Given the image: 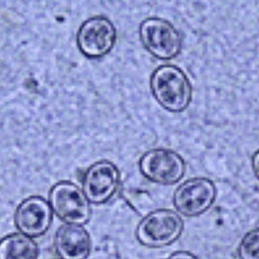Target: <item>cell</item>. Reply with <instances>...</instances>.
<instances>
[{
    "instance_id": "6da1fadb",
    "label": "cell",
    "mask_w": 259,
    "mask_h": 259,
    "mask_svg": "<svg viewBox=\"0 0 259 259\" xmlns=\"http://www.w3.org/2000/svg\"><path fill=\"white\" fill-rule=\"evenodd\" d=\"M150 89L158 104L174 113L184 112L193 97L191 82L184 71L173 65H163L152 72Z\"/></svg>"
},
{
    "instance_id": "7a4b0ae2",
    "label": "cell",
    "mask_w": 259,
    "mask_h": 259,
    "mask_svg": "<svg viewBox=\"0 0 259 259\" xmlns=\"http://www.w3.org/2000/svg\"><path fill=\"white\" fill-rule=\"evenodd\" d=\"M184 229V221L176 211L155 210L140 221L136 229V237L143 246L158 249L175 243Z\"/></svg>"
},
{
    "instance_id": "3957f363",
    "label": "cell",
    "mask_w": 259,
    "mask_h": 259,
    "mask_svg": "<svg viewBox=\"0 0 259 259\" xmlns=\"http://www.w3.org/2000/svg\"><path fill=\"white\" fill-rule=\"evenodd\" d=\"M139 34L144 48L160 60L175 59L182 50L183 39L179 30L163 18L152 17L143 20Z\"/></svg>"
},
{
    "instance_id": "277c9868",
    "label": "cell",
    "mask_w": 259,
    "mask_h": 259,
    "mask_svg": "<svg viewBox=\"0 0 259 259\" xmlns=\"http://www.w3.org/2000/svg\"><path fill=\"white\" fill-rule=\"evenodd\" d=\"M49 202L53 212L65 224L83 226L91 220V202L74 183L64 181L55 184L49 193Z\"/></svg>"
},
{
    "instance_id": "5b68a950",
    "label": "cell",
    "mask_w": 259,
    "mask_h": 259,
    "mask_svg": "<svg viewBox=\"0 0 259 259\" xmlns=\"http://www.w3.org/2000/svg\"><path fill=\"white\" fill-rule=\"evenodd\" d=\"M142 175L152 182L161 185H174L185 175L186 163L181 155L171 149H151L139 161Z\"/></svg>"
},
{
    "instance_id": "8992f818",
    "label": "cell",
    "mask_w": 259,
    "mask_h": 259,
    "mask_svg": "<svg viewBox=\"0 0 259 259\" xmlns=\"http://www.w3.org/2000/svg\"><path fill=\"white\" fill-rule=\"evenodd\" d=\"M76 40L78 50L85 57L100 59L109 54L115 47L117 30L106 17H92L80 25Z\"/></svg>"
},
{
    "instance_id": "52a82bcc",
    "label": "cell",
    "mask_w": 259,
    "mask_h": 259,
    "mask_svg": "<svg viewBox=\"0 0 259 259\" xmlns=\"http://www.w3.org/2000/svg\"><path fill=\"white\" fill-rule=\"evenodd\" d=\"M217 197L215 184L209 178L187 180L175 190L173 203L177 211L185 217H197L208 211Z\"/></svg>"
},
{
    "instance_id": "ba28073f",
    "label": "cell",
    "mask_w": 259,
    "mask_h": 259,
    "mask_svg": "<svg viewBox=\"0 0 259 259\" xmlns=\"http://www.w3.org/2000/svg\"><path fill=\"white\" fill-rule=\"evenodd\" d=\"M120 184L118 167L112 161L101 160L87 169L82 180V190L91 203L103 205L116 194Z\"/></svg>"
},
{
    "instance_id": "9c48e42d",
    "label": "cell",
    "mask_w": 259,
    "mask_h": 259,
    "mask_svg": "<svg viewBox=\"0 0 259 259\" xmlns=\"http://www.w3.org/2000/svg\"><path fill=\"white\" fill-rule=\"evenodd\" d=\"M53 211L50 202L39 196L24 199L15 213V224L21 234L27 237L44 235L53 223Z\"/></svg>"
},
{
    "instance_id": "30bf717a",
    "label": "cell",
    "mask_w": 259,
    "mask_h": 259,
    "mask_svg": "<svg viewBox=\"0 0 259 259\" xmlns=\"http://www.w3.org/2000/svg\"><path fill=\"white\" fill-rule=\"evenodd\" d=\"M54 247L61 259H88L92 249V240L81 225L65 224L56 231Z\"/></svg>"
},
{
    "instance_id": "8fae6325",
    "label": "cell",
    "mask_w": 259,
    "mask_h": 259,
    "mask_svg": "<svg viewBox=\"0 0 259 259\" xmlns=\"http://www.w3.org/2000/svg\"><path fill=\"white\" fill-rule=\"evenodd\" d=\"M39 248L31 238L20 233L0 240V259H38Z\"/></svg>"
},
{
    "instance_id": "7c38bea8",
    "label": "cell",
    "mask_w": 259,
    "mask_h": 259,
    "mask_svg": "<svg viewBox=\"0 0 259 259\" xmlns=\"http://www.w3.org/2000/svg\"><path fill=\"white\" fill-rule=\"evenodd\" d=\"M240 259H259V228L249 231L238 247Z\"/></svg>"
},
{
    "instance_id": "4fadbf2b",
    "label": "cell",
    "mask_w": 259,
    "mask_h": 259,
    "mask_svg": "<svg viewBox=\"0 0 259 259\" xmlns=\"http://www.w3.org/2000/svg\"><path fill=\"white\" fill-rule=\"evenodd\" d=\"M167 259H199L196 255L187 251H178L174 252Z\"/></svg>"
},
{
    "instance_id": "5bb4252c",
    "label": "cell",
    "mask_w": 259,
    "mask_h": 259,
    "mask_svg": "<svg viewBox=\"0 0 259 259\" xmlns=\"http://www.w3.org/2000/svg\"><path fill=\"white\" fill-rule=\"evenodd\" d=\"M251 164H252V170L255 178L259 181V149H257L251 158Z\"/></svg>"
}]
</instances>
